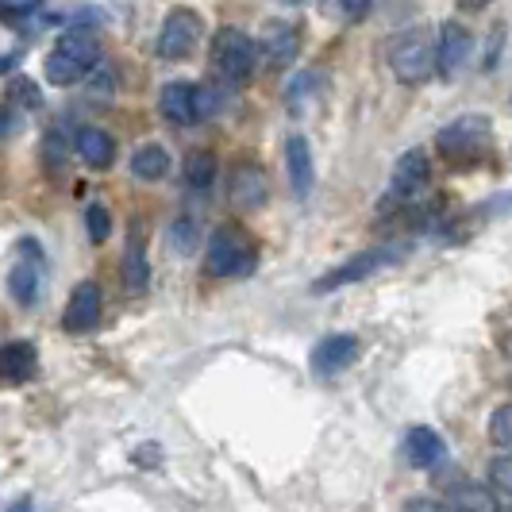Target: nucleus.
<instances>
[{"mask_svg": "<svg viewBox=\"0 0 512 512\" xmlns=\"http://www.w3.org/2000/svg\"><path fill=\"white\" fill-rule=\"evenodd\" d=\"M97 62H101V39H97V31L74 27V31H66V35L58 39V47L47 54L43 74H47L51 85L66 89V85H77Z\"/></svg>", "mask_w": 512, "mask_h": 512, "instance_id": "obj_1", "label": "nucleus"}, {"mask_svg": "<svg viewBox=\"0 0 512 512\" xmlns=\"http://www.w3.org/2000/svg\"><path fill=\"white\" fill-rule=\"evenodd\" d=\"M489 143H493V120L482 112H466L436 135V151L447 162H474L489 151Z\"/></svg>", "mask_w": 512, "mask_h": 512, "instance_id": "obj_2", "label": "nucleus"}, {"mask_svg": "<svg viewBox=\"0 0 512 512\" xmlns=\"http://www.w3.org/2000/svg\"><path fill=\"white\" fill-rule=\"evenodd\" d=\"M258 43L239 27H220L212 39V66L228 85H247L255 74Z\"/></svg>", "mask_w": 512, "mask_h": 512, "instance_id": "obj_3", "label": "nucleus"}, {"mask_svg": "<svg viewBox=\"0 0 512 512\" xmlns=\"http://www.w3.org/2000/svg\"><path fill=\"white\" fill-rule=\"evenodd\" d=\"M205 270L212 278H243L255 270V243L239 228L212 231L205 247Z\"/></svg>", "mask_w": 512, "mask_h": 512, "instance_id": "obj_4", "label": "nucleus"}, {"mask_svg": "<svg viewBox=\"0 0 512 512\" xmlns=\"http://www.w3.org/2000/svg\"><path fill=\"white\" fill-rule=\"evenodd\" d=\"M401 258H405V247H374V251L351 255L347 262H339L335 270L320 274V278L312 282V293L320 297V293H335V289H343V285H359V282H366V278H374L378 270H385V266L401 262Z\"/></svg>", "mask_w": 512, "mask_h": 512, "instance_id": "obj_5", "label": "nucleus"}, {"mask_svg": "<svg viewBox=\"0 0 512 512\" xmlns=\"http://www.w3.org/2000/svg\"><path fill=\"white\" fill-rule=\"evenodd\" d=\"M201 43H205V20H201V12H193V8L166 12V20L158 27V54L166 62L193 58V54L201 51Z\"/></svg>", "mask_w": 512, "mask_h": 512, "instance_id": "obj_6", "label": "nucleus"}, {"mask_svg": "<svg viewBox=\"0 0 512 512\" xmlns=\"http://www.w3.org/2000/svg\"><path fill=\"white\" fill-rule=\"evenodd\" d=\"M389 70L401 85H420L436 70V47L424 31H405L397 35V43L389 47Z\"/></svg>", "mask_w": 512, "mask_h": 512, "instance_id": "obj_7", "label": "nucleus"}, {"mask_svg": "<svg viewBox=\"0 0 512 512\" xmlns=\"http://www.w3.org/2000/svg\"><path fill=\"white\" fill-rule=\"evenodd\" d=\"M432 178V162L420 147L405 151L397 162H393V174H389V197L385 205H405V201H416L424 193V185Z\"/></svg>", "mask_w": 512, "mask_h": 512, "instance_id": "obj_8", "label": "nucleus"}, {"mask_svg": "<svg viewBox=\"0 0 512 512\" xmlns=\"http://www.w3.org/2000/svg\"><path fill=\"white\" fill-rule=\"evenodd\" d=\"M359 355H362L359 335L339 332V335L320 339V343L312 347V359H308V366H312V374H316L320 382H328V378H335V374L351 370V366L359 362Z\"/></svg>", "mask_w": 512, "mask_h": 512, "instance_id": "obj_9", "label": "nucleus"}, {"mask_svg": "<svg viewBox=\"0 0 512 512\" xmlns=\"http://www.w3.org/2000/svg\"><path fill=\"white\" fill-rule=\"evenodd\" d=\"M20 251L24 258L12 266L8 274V293L16 297V305L31 308L39 301V274H43V247L35 239H20Z\"/></svg>", "mask_w": 512, "mask_h": 512, "instance_id": "obj_10", "label": "nucleus"}, {"mask_svg": "<svg viewBox=\"0 0 512 512\" xmlns=\"http://www.w3.org/2000/svg\"><path fill=\"white\" fill-rule=\"evenodd\" d=\"M228 197L235 212H258V208H266V201H270V178H266V170L255 166V162L235 166Z\"/></svg>", "mask_w": 512, "mask_h": 512, "instance_id": "obj_11", "label": "nucleus"}, {"mask_svg": "<svg viewBox=\"0 0 512 512\" xmlns=\"http://www.w3.org/2000/svg\"><path fill=\"white\" fill-rule=\"evenodd\" d=\"M101 312H104V297H101V285L97 282H81L74 285L70 301H66V312H62V328L66 332H93L101 324Z\"/></svg>", "mask_w": 512, "mask_h": 512, "instance_id": "obj_12", "label": "nucleus"}, {"mask_svg": "<svg viewBox=\"0 0 512 512\" xmlns=\"http://www.w3.org/2000/svg\"><path fill=\"white\" fill-rule=\"evenodd\" d=\"M474 51V35L459 24V20H447L439 27V39H436V70L443 77H455L466 66V58Z\"/></svg>", "mask_w": 512, "mask_h": 512, "instance_id": "obj_13", "label": "nucleus"}, {"mask_svg": "<svg viewBox=\"0 0 512 512\" xmlns=\"http://www.w3.org/2000/svg\"><path fill=\"white\" fill-rule=\"evenodd\" d=\"M285 170H289L293 197L308 201L312 189H316V166H312V147H308L305 135H289L285 139Z\"/></svg>", "mask_w": 512, "mask_h": 512, "instance_id": "obj_14", "label": "nucleus"}, {"mask_svg": "<svg viewBox=\"0 0 512 512\" xmlns=\"http://www.w3.org/2000/svg\"><path fill=\"white\" fill-rule=\"evenodd\" d=\"M158 108L178 128L197 124V85H189V81H166L162 93H158Z\"/></svg>", "mask_w": 512, "mask_h": 512, "instance_id": "obj_15", "label": "nucleus"}, {"mask_svg": "<svg viewBox=\"0 0 512 512\" xmlns=\"http://www.w3.org/2000/svg\"><path fill=\"white\" fill-rule=\"evenodd\" d=\"M443 455H447V447H443V436H439L436 428H424V424L409 428V436H405V459L416 470H432Z\"/></svg>", "mask_w": 512, "mask_h": 512, "instance_id": "obj_16", "label": "nucleus"}, {"mask_svg": "<svg viewBox=\"0 0 512 512\" xmlns=\"http://www.w3.org/2000/svg\"><path fill=\"white\" fill-rule=\"evenodd\" d=\"M258 51L266 54L270 62H293V54H297V27L285 24V20H266L262 24V43H258Z\"/></svg>", "mask_w": 512, "mask_h": 512, "instance_id": "obj_17", "label": "nucleus"}, {"mask_svg": "<svg viewBox=\"0 0 512 512\" xmlns=\"http://www.w3.org/2000/svg\"><path fill=\"white\" fill-rule=\"evenodd\" d=\"M74 151L81 154V162L85 166H93V170H108L112 166V158H116V143H112V135L101 128H81L74 135Z\"/></svg>", "mask_w": 512, "mask_h": 512, "instance_id": "obj_18", "label": "nucleus"}, {"mask_svg": "<svg viewBox=\"0 0 512 512\" xmlns=\"http://www.w3.org/2000/svg\"><path fill=\"white\" fill-rule=\"evenodd\" d=\"M39 366V355H35V343L27 339H16V343H4L0 347V378L4 382H27Z\"/></svg>", "mask_w": 512, "mask_h": 512, "instance_id": "obj_19", "label": "nucleus"}, {"mask_svg": "<svg viewBox=\"0 0 512 512\" xmlns=\"http://www.w3.org/2000/svg\"><path fill=\"white\" fill-rule=\"evenodd\" d=\"M147 282H151V262H147L139 231H131L128 247H124V289H128V293H143Z\"/></svg>", "mask_w": 512, "mask_h": 512, "instance_id": "obj_20", "label": "nucleus"}, {"mask_svg": "<svg viewBox=\"0 0 512 512\" xmlns=\"http://www.w3.org/2000/svg\"><path fill=\"white\" fill-rule=\"evenodd\" d=\"M451 509L455 512H501V501H497V493L482 482H462V486L451 489Z\"/></svg>", "mask_w": 512, "mask_h": 512, "instance_id": "obj_21", "label": "nucleus"}, {"mask_svg": "<svg viewBox=\"0 0 512 512\" xmlns=\"http://www.w3.org/2000/svg\"><path fill=\"white\" fill-rule=\"evenodd\" d=\"M131 174L139 181H162L170 174V154L162 151L158 143H147L131 154Z\"/></svg>", "mask_w": 512, "mask_h": 512, "instance_id": "obj_22", "label": "nucleus"}, {"mask_svg": "<svg viewBox=\"0 0 512 512\" xmlns=\"http://www.w3.org/2000/svg\"><path fill=\"white\" fill-rule=\"evenodd\" d=\"M212 178H216V154L193 151L185 158V181H189L193 189H208Z\"/></svg>", "mask_w": 512, "mask_h": 512, "instance_id": "obj_23", "label": "nucleus"}, {"mask_svg": "<svg viewBox=\"0 0 512 512\" xmlns=\"http://www.w3.org/2000/svg\"><path fill=\"white\" fill-rule=\"evenodd\" d=\"M489 443L501 455H512V405H501V409L489 416Z\"/></svg>", "mask_w": 512, "mask_h": 512, "instance_id": "obj_24", "label": "nucleus"}, {"mask_svg": "<svg viewBox=\"0 0 512 512\" xmlns=\"http://www.w3.org/2000/svg\"><path fill=\"white\" fill-rule=\"evenodd\" d=\"M320 89V74L316 70H305V74H297L289 81V89H285V101H289V112H301L308 104V97Z\"/></svg>", "mask_w": 512, "mask_h": 512, "instance_id": "obj_25", "label": "nucleus"}, {"mask_svg": "<svg viewBox=\"0 0 512 512\" xmlns=\"http://www.w3.org/2000/svg\"><path fill=\"white\" fill-rule=\"evenodd\" d=\"M197 243H201V231H197V224H193L189 216H181V220L170 224V247H174L178 255H193Z\"/></svg>", "mask_w": 512, "mask_h": 512, "instance_id": "obj_26", "label": "nucleus"}, {"mask_svg": "<svg viewBox=\"0 0 512 512\" xmlns=\"http://www.w3.org/2000/svg\"><path fill=\"white\" fill-rule=\"evenodd\" d=\"M85 231H89V239H93V243H104V239L112 235V216H108V208L104 205L85 208Z\"/></svg>", "mask_w": 512, "mask_h": 512, "instance_id": "obj_27", "label": "nucleus"}, {"mask_svg": "<svg viewBox=\"0 0 512 512\" xmlns=\"http://www.w3.org/2000/svg\"><path fill=\"white\" fill-rule=\"evenodd\" d=\"M489 486H493V493L512 497V455H497L489 462Z\"/></svg>", "mask_w": 512, "mask_h": 512, "instance_id": "obj_28", "label": "nucleus"}, {"mask_svg": "<svg viewBox=\"0 0 512 512\" xmlns=\"http://www.w3.org/2000/svg\"><path fill=\"white\" fill-rule=\"evenodd\" d=\"M224 108V89L216 85H197V120H208Z\"/></svg>", "mask_w": 512, "mask_h": 512, "instance_id": "obj_29", "label": "nucleus"}, {"mask_svg": "<svg viewBox=\"0 0 512 512\" xmlns=\"http://www.w3.org/2000/svg\"><path fill=\"white\" fill-rule=\"evenodd\" d=\"M501 47H505V24H493V31H489V54L482 58V66H486V70H493V66H497V54H501Z\"/></svg>", "mask_w": 512, "mask_h": 512, "instance_id": "obj_30", "label": "nucleus"}, {"mask_svg": "<svg viewBox=\"0 0 512 512\" xmlns=\"http://www.w3.org/2000/svg\"><path fill=\"white\" fill-rule=\"evenodd\" d=\"M47 0H0V16H27L35 8H43Z\"/></svg>", "mask_w": 512, "mask_h": 512, "instance_id": "obj_31", "label": "nucleus"}, {"mask_svg": "<svg viewBox=\"0 0 512 512\" xmlns=\"http://www.w3.org/2000/svg\"><path fill=\"white\" fill-rule=\"evenodd\" d=\"M339 8H343L347 20H362V16L374 8V0H339Z\"/></svg>", "mask_w": 512, "mask_h": 512, "instance_id": "obj_32", "label": "nucleus"}, {"mask_svg": "<svg viewBox=\"0 0 512 512\" xmlns=\"http://www.w3.org/2000/svg\"><path fill=\"white\" fill-rule=\"evenodd\" d=\"M401 512H447V509H443L439 501H432V497H412V501Z\"/></svg>", "mask_w": 512, "mask_h": 512, "instance_id": "obj_33", "label": "nucleus"}, {"mask_svg": "<svg viewBox=\"0 0 512 512\" xmlns=\"http://www.w3.org/2000/svg\"><path fill=\"white\" fill-rule=\"evenodd\" d=\"M493 0H459V8L462 12H482V8H489Z\"/></svg>", "mask_w": 512, "mask_h": 512, "instance_id": "obj_34", "label": "nucleus"}, {"mask_svg": "<svg viewBox=\"0 0 512 512\" xmlns=\"http://www.w3.org/2000/svg\"><path fill=\"white\" fill-rule=\"evenodd\" d=\"M8 512H31V497H20V501H12Z\"/></svg>", "mask_w": 512, "mask_h": 512, "instance_id": "obj_35", "label": "nucleus"}, {"mask_svg": "<svg viewBox=\"0 0 512 512\" xmlns=\"http://www.w3.org/2000/svg\"><path fill=\"white\" fill-rule=\"evenodd\" d=\"M285 4H301V0H285Z\"/></svg>", "mask_w": 512, "mask_h": 512, "instance_id": "obj_36", "label": "nucleus"}, {"mask_svg": "<svg viewBox=\"0 0 512 512\" xmlns=\"http://www.w3.org/2000/svg\"><path fill=\"white\" fill-rule=\"evenodd\" d=\"M509 108H512V101H509Z\"/></svg>", "mask_w": 512, "mask_h": 512, "instance_id": "obj_37", "label": "nucleus"}]
</instances>
